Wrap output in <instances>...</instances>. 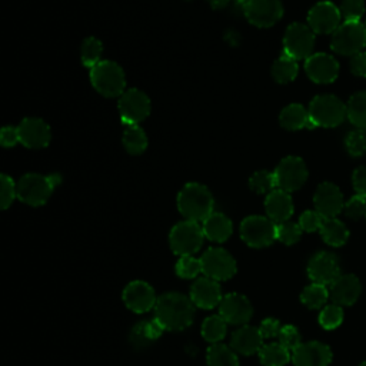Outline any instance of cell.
I'll list each match as a JSON object with an SVG mask.
<instances>
[{"label": "cell", "mask_w": 366, "mask_h": 366, "mask_svg": "<svg viewBox=\"0 0 366 366\" xmlns=\"http://www.w3.org/2000/svg\"><path fill=\"white\" fill-rule=\"evenodd\" d=\"M194 316V303L190 297L169 292L157 297L154 306V317L167 330H183L189 327Z\"/></svg>", "instance_id": "cell-1"}, {"label": "cell", "mask_w": 366, "mask_h": 366, "mask_svg": "<svg viewBox=\"0 0 366 366\" xmlns=\"http://www.w3.org/2000/svg\"><path fill=\"white\" fill-rule=\"evenodd\" d=\"M177 209L186 220L203 222L213 213V196L200 183H187L177 194Z\"/></svg>", "instance_id": "cell-2"}, {"label": "cell", "mask_w": 366, "mask_h": 366, "mask_svg": "<svg viewBox=\"0 0 366 366\" xmlns=\"http://www.w3.org/2000/svg\"><path fill=\"white\" fill-rule=\"evenodd\" d=\"M61 182V176L54 173L43 176L39 173H27L19 179L17 197L30 206H41L51 196L54 187Z\"/></svg>", "instance_id": "cell-3"}, {"label": "cell", "mask_w": 366, "mask_h": 366, "mask_svg": "<svg viewBox=\"0 0 366 366\" xmlns=\"http://www.w3.org/2000/svg\"><path fill=\"white\" fill-rule=\"evenodd\" d=\"M90 81L104 97H117L126 92L124 71L112 60H102L90 69Z\"/></svg>", "instance_id": "cell-4"}, {"label": "cell", "mask_w": 366, "mask_h": 366, "mask_svg": "<svg viewBox=\"0 0 366 366\" xmlns=\"http://www.w3.org/2000/svg\"><path fill=\"white\" fill-rule=\"evenodd\" d=\"M307 110L316 127H336L347 117L346 104L333 94L316 96Z\"/></svg>", "instance_id": "cell-5"}, {"label": "cell", "mask_w": 366, "mask_h": 366, "mask_svg": "<svg viewBox=\"0 0 366 366\" xmlns=\"http://www.w3.org/2000/svg\"><path fill=\"white\" fill-rule=\"evenodd\" d=\"M204 233L199 222L183 220L174 224L169 234L172 250L179 256H192L203 244Z\"/></svg>", "instance_id": "cell-6"}, {"label": "cell", "mask_w": 366, "mask_h": 366, "mask_svg": "<svg viewBox=\"0 0 366 366\" xmlns=\"http://www.w3.org/2000/svg\"><path fill=\"white\" fill-rule=\"evenodd\" d=\"M366 46V27L360 21H345L333 33L330 47L343 56H355Z\"/></svg>", "instance_id": "cell-7"}, {"label": "cell", "mask_w": 366, "mask_h": 366, "mask_svg": "<svg viewBox=\"0 0 366 366\" xmlns=\"http://www.w3.org/2000/svg\"><path fill=\"white\" fill-rule=\"evenodd\" d=\"M240 236L250 247H266L276 240V223L269 217L249 216L240 223Z\"/></svg>", "instance_id": "cell-8"}, {"label": "cell", "mask_w": 366, "mask_h": 366, "mask_svg": "<svg viewBox=\"0 0 366 366\" xmlns=\"http://www.w3.org/2000/svg\"><path fill=\"white\" fill-rule=\"evenodd\" d=\"M315 47V31L303 23H292L283 36V53L296 60L312 56Z\"/></svg>", "instance_id": "cell-9"}, {"label": "cell", "mask_w": 366, "mask_h": 366, "mask_svg": "<svg viewBox=\"0 0 366 366\" xmlns=\"http://www.w3.org/2000/svg\"><path fill=\"white\" fill-rule=\"evenodd\" d=\"M276 189L287 193L300 189L307 179V169L305 162L296 156H287L274 169Z\"/></svg>", "instance_id": "cell-10"}, {"label": "cell", "mask_w": 366, "mask_h": 366, "mask_svg": "<svg viewBox=\"0 0 366 366\" xmlns=\"http://www.w3.org/2000/svg\"><path fill=\"white\" fill-rule=\"evenodd\" d=\"M202 272L214 280H227L236 273L233 256L222 247H210L200 257Z\"/></svg>", "instance_id": "cell-11"}, {"label": "cell", "mask_w": 366, "mask_h": 366, "mask_svg": "<svg viewBox=\"0 0 366 366\" xmlns=\"http://www.w3.org/2000/svg\"><path fill=\"white\" fill-rule=\"evenodd\" d=\"M119 113L126 126L139 124L150 113V100L142 90L129 89L119 97Z\"/></svg>", "instance_id": "cell-12"}, {"label": "cell", "mask_w": 366, "mask_h": 366, "mask_svg": "<svg viewBox=\"0 0 366 366\" xmlns=\"http://www.w3.org/2000/svg\"><path fill=\"white\" fill-rule=\"evenodd\" d=\"M243 14L256 27H270L283 16L280 0H250L243 4Z\"/></svg>", "instance_id": "cell-13"}, {"label": "cell", "mask_w": 366, "mask_h": 366, "mask_svg": "<svg viewBox=\"0 0 366 366\" xmlns=\"http://www.w3.org/2000/svg\"><path fill=\"white\" fill-rule=\"evenodd\" d=\"M307 274L313 283L330 286L340 277L339 259L329 252H317L307 263Z\"/></svg>", "instance_id": "cell-14"}, {"label": "cell", "mask_w": 366, "mask_h": 366, "mask_svg": "<svg viewBox=\"0 0 366 366\" xmlns=\"http://www.w3.org/2000/svg\"><path fill=\"white\" fill-rule=\"evenodd\" d=\"M340 10L330 1L315 4L307 13V26L319 34L333 33L340 26Z\"/></svg>", "instance_id": "cell-15"}, {"label": "cell", "mask_w": 366, "mask_h": 366, "mask_svg": "<svg viewBox=\"0 0 366 366\" xmlns=\"http://www.w3.org/2000/svg\"><path fill=\"white\" fill-rule=\"evenodd\" d=\"M123 302L130 310L136 313H144L150 309H154L157 297L154 289L149 283L143 280H134L124 287Z\"/></svg>", "instance_id": "cell-16"}, {"label": "cell", "mask_w": 366, "mask_h": 366, "mask_svg": "<svg viewBox=\"0 0 366 366\" xmlns=\"http://www.w3.org/2000/svg\"><path fill=\"white\" fill-rule=\"evenodd\" d=\"M313 203L316 210L325 219L336 217L345 207V200L340 189L329 182H325L317 186L313 196Z\"/></svg>", "instance_id": "cell-17"}, {"label": "cell", "mask_w": 366, "mask_h": 366, "mask_svg": "<svg viewBox=\"0 0 366 366\" xmlns=\"http://www.w3.org/2000/svg\"><path fill=\"white\" fill-rule=\"evenodd\" d=\"M305 70L315 83H332L339 74V63L327 53H313L305 61Z\"/></svg>", "instance_id": "cell-18"}, {"label": "cell", "mask_w": 366, "mask_h": 366, "mask_svg": "<svg viewBox=\"0 0 366 366\" xmlns=\"http://www.w3.org/2000/svg\"><path fill=\"white\" fill-rule=\"evenodd\" d=\"M219 315L230 325H246L253 315V309L246 296L229 293L223 296L219 305Z\"/></svg>", "instance_id": "cell-19"}, {"label": "cell", "mask_w": 366, "mask_h": 366, "mask_svg": "<svg viewBox=\"0 0 366 366\" xmlns=\"http://www.w3.org/2000/svg\"><path fill=\"white\" fill-rule=\"evenodd\" d=\"M20 143L29 149H41L50 143L51 132L46 122L37 117H26L17 126Z\"/></svg>", "instance_id": "cell-20"}, {"label": "cell", "mask_w": 366, "mask_h": 366, "mask_svg": "<svg viewBox=\"0 0 366 366\" xmlns=\"http://www.w3.org/2000/svg\"><path fill=\"white\" fill-rule=\"evenodd\" d=\"M295 366H327L332 362V350L320 342L300 343L292 352Z\"/></svg>", "instance_id": "cell-21"}, {"label": "cell", "mask_w": 366, "mask_h": 366, "mask_svg": "<svg viewBox=\"0 0 366 366\" xmlns=\"http://www.w3.org/2000/svg\"><path fill=\"white\" fill-rule=\"evenodd\" d=\"M190 299L194 306L202 309H213L220 305L223 296L217 280L210 277H199L190 287Z\"/></svg>", "instance_id": "cell-22"}, {"label": "cell", "mask_w": 366, "mask_h": 366, "mask_svg": "<svg viewBox=\"0 0 366 366\" xmlns=\"http://www.w3.org/2000/svg\"><path fill=\"white\" fill-rule=\"evenodd\" d=\"M362 286L356 276L353 274H340L329 287V296L335 305L350 306L360 296Z\"/></svg>", "instance_id": "cell-23"}, {"label": "cell", "mask_w": 366, "mask_h": 366, "mask_svg": "<svg viewBox=\"0 0 366 366\" xmlns=\"http://www.w3.org/2000/svg\"><path fill=\"white\" fill-rule=\"evenodd\" d=\"M264 209L267 217L277 224L290 219V216L293 214V202L287 192L274 189L267 193L264 200Z\"/></svg>", "instance_id": "cell-24"}, {"label": "cell", "mask_w": 366, "mask_h": 366, "mask_svg": "<svg viewBox=\"0 0 366 366\" xmlns=\"http://www.w3.org/2000/svg\"><path fill=\"white\" fill-rule=\"evenodd\" d=\"M263 336L259 330V327L243 325L237 330L233 332L230 345L232 349L240 355H253L259 353V350L263 346Z\"/></svg>", "instance_id": "cell-25"}, {"label": "cell", "mask_w": 366, "mask_h": 366, "mask_svg": "<svg viewBox=\"0 0 366 366\" xmlns=\"http://www.w3.org/2000/svg\"><path fill=\"white\" fill-rule=\"evenodd\" d=\"M279 122L282 127L286 130H300V129H315L316 124L312 122L309 116V110L302 104L292 103L286 106L279 116Z\"/></svg>", "instance_id": "cell-26"}, {"label": "cell", "mask_w": 366, "mask_h": 366, "mask_svg": "<svg viewBox=\"0 0 366 366\" xmlns=\"http://www.w3.org/2000/svg\"><path fill=\"white\" fill-rule=\"evenodd\" d=\"M202 229H203L204 237H207L212 242L222 243L230 237L233 226L230 219L226 214L213 212L206 220H203Z\"/></svg>", "instance_id": "cell-27"}, {"label": "cell", "mask_w": 366, "mask_h": 366, "mask_svg": "<svg viewBox=\"0 0 366 366\" xmlns=\"http://www.w3.org/2000/svg\"><path fill=\"white\" fill-rule=\"evenodd\" d=\"M320 234L322 239L335 247H339L342 244L346 243V240L349 239V230L345 226L343 222H340L336 217H330V219H325L322 227H320Z\"/></svg>", "instance_id": "cell-28"}, {"label": "cell", "mask_w": 366, "mask_h": 366, "mask_svg": "<svg viewBox=\"0 0 366 366\" xmlns=\"http://www.w3.org/2000/svg\"><path fill=\"white\" fill-rule=\"evenodd\" d=\"M257 355L264 366H285L292 359L290 350L282 346L279 342L263 345Z\"/></svg>", "instance_id": "cell-29"}, {"label": "cell", "mask_w": 366, "mask_h": 366, "mask_svg": "<svg viewBox=\"0 0 366 366\" xmlns=\"http://www.w3.org/2000/svg\"><path fill=\"white\" fill-rule=\"evenodd\" d=\"M299 66L297 60L290 57L289 54L283 53L272 66V77L277 83H290L297 76Z\"/></svg>", "instance_id": "cell-30"}, {"label": "cell", "mask_w": 366, "mask_h": 366, "mask_svg": "<svg viewBox=\"0 0 366 366\" xmlns=\"http://www.w3.org/2000/svg\"><path fill=\"white\" fill-rule=\"evenodd\" d=\"M347 119L357 129L366 130V90L355 93L346 104Z\"/></svg>", "instance_id": "cell-31"}, {"label": "cell", "mask_w": 366, "mask_h": 366, "mask_svg": "<svg viewBox=\"0 0 366 366\" xmlns=\"http://www.w3.org/2000/svg\"><path fill=\"white\" fill-rule=\"evenodd\" d=\"M207 366H239L236 352L222 343H213L206 353Z\"/></svg>", "instance_id": "cell-32"}, {"label": "cell", "mask_w": 366, "mask_h": 366, "mask_svg": "<svg viewBox=\"0 0 366 366\" xmlns=\"http://www.w3.org/2000/svg\"><path fill=\"white\" fill-rule=\"evenodd\" d=\"M123 146L130 154H142L147 147V137L139 124H129L123 132Z\"/></svg>", "instance_id": "cell-33"}, {"label": "cell", "mask_w": 366, "mask_h": 366, "mask_svg": "<svg viewBox=\"0 0 366 366\" xmlns=\"http://www.w3.org/2000/svg\"><path fill=\"white\" fill-rule=\"evenodd\" d=\"M227 322L220 315H213L202 323V336L210 343H217L226 336Z\"/></svg>", "instance_id": "cell-34"}, {"label": "cell", "mask_w": 366, "mask_h": 366, "mask_svg": "<svg viewBox=\"0 0 366 366\" xmlns=\"http://www.w3.org/2000/svg\"><path fill=\"white\" fill-rule=\"evenodd\" d=\"M329 290L325 285H319V283H312L309 286H306L303 289V292L300 293V300L305 306H307L309 309H319L322 307L326 300L329 299Z\"/></svg>", "instance_id": "cell-35"}, {"label": "cell", "mask_w": 366, "mask_h": 366, "mask_svg": "<svg viewBox=\"0 0 366 366\" xmlns=\"http://www.w3.org/2000/svg\"><path fill=\"white\" fill-rule=\"evenodd\" d=\"M103 51V44L96 37H87L81 44V63L86 67L93 69L97 63H100V56Z\"/></svg>", "instance_id": "cell-36"}, {"label": "cell", "mask_w": 366, "mask_h": 366, "mask_svg": "<svg viewBox=\"0 0 366 366\" xmlns=\"http://www.w3.org/2000/svg\"><path fill=\"white\" fill-rule=\"evenodd\" d=\"M345 147L347 153L353 157H360L366 154V130L355 129L349 132L345 137Z\"/></svg>", "instance_id": "cell-37"}, {"label": "cell", "mask_w": 366, "mask_h": 366, "mask_svg": "<svg viewBox=\"0 0 366 366\" xmlns=\"http://www.w3.org/2000/svg\"><path fill=\"white\" fill-rule=\"evenodd\" d=\"M249 186L256 193H270L276 189L274 173L267 170H259L250 176Z\"/></svg>", "instance_id": "cell-38"}, {"label": "cell", "mask_w": 366, "mask_h": 366, "mask_svg": "<svg viewBox=\"0 0 366 366\" xmlns=\"http://www.w3.org/2000/svg\"><path fill=\"white\" fill-rule=\"evenodd\" d=\"M174 270L179 277L194 279L202 272L200 259H196L193 254L192 256H180V259L176 263Z\"/></svg>", "instance_id": "cell-39"}, {"label": "cell", "mask_w": 366, "mask_h": 366, "mask_svg": "<svg viewBox=\"0 0 366 366\" xmlns=\"http://www.w3.org/2000/svg\"><path fill=\"white\" fill-rule=\"evenodd\" d=\"M302 227L299 223L293 222H283L276 224V240L285 243V244H293L296 243L302 236Z\"/></svg>", "instance_id": "cell-40"}, {"label": "cell", "mask_w": 366, "mask_h": 366, "mask_svg": "<svg viewBox=\"0 0 366 366\" xmlns=\"http://www.w3.org/2000/svg\"><path fill=\"white\" fill-rule=\"evenodd\" d=\"M343 320V310L339 305H327L319 315V323L325 329H336Z\"/></svg>", "instance_id": "cell-41"}, {"label": "cell", "mask_w": 366, "mask_h": 366, "mask_svg": "<svg viewBox=\"0 0 366 366\" xmlns=\"http://www.w3.org/2000/svg\"><path fill=\"white\" fill-rule=\"evenodd\" d=\"M340 14L345 21H360V17L365 14V1L363 0H342Z\"/></svg>", "instance_id": "cell-42"}, {"label": "cell", "mask_w": 366, "mask_h": 366, "mask_svg": "<svg viewBox=\"0 0 366 366\" xmlns=\"http://www.w3.org/2000/svg\"><path fill=\"white\" fill-rule=\"evenodd\" d=\"M14 197H17V186L13 179L7 174L0 176V206L1 209H7Z\"/></svg>", "instance_id": "cell-43"}, {"label": "cell", "mask_w": 366, "mask_h": 366, "mask_svg": "<svg viewBox=\"0 0 366 366\" xmlns=\"http://www.w3.org/2000/svg\"><path fill=\"white\" fill-rule=\"evenodd\" d=\"M279 343L282 346H285L286 349H289L290 352H293L302 342H300V333L299 330L292 326V325H286V326H282L279 335Z\"/></svg>", "instance_id": "cell-44"}, {"label": "cell", "mask_w": 366, "mask_h": 366, "mask_svg": "<svg viewBox=\"0 0 366 366\" xmlns=\"http://www.w3.org/2000/svg\"><path fill=\"white\" fill-rule=\"evenodd\" d=\"M343 212L347 217H350L353 220H357V219L366 216V199L359 194L352 196L347 202H345Z\"/></svg>", "instance_id": "cell-45"}, {"label": "cell", "mask_w": 366, "mask_h": 366, "mask_svg": "<svg viewBox=\"0 0 366 366\" xmlns=\"http://www.w3.org/2000/svg\"><path fill=\"white\" fill-rule=\"evenodd\" d=\"M325 217L317 210H306L299 217V226L303 232H315L320 230Z\"/></svg>", "instance_id": "cell-46"}, {"label": "cell", "mask_w": 366, "mask_h": 366, "mask_svg": "<svg viewBox=\"0 0 366 366\" xmlns=\"http://www.w3.org/2000/svg\"><path fill=\"white\" fill-rule=\"evenodd\" d=\"M130 343L136 347V349H142L146 347L147 345L152 343V340L147 337L146 330H144V322H139L137 325L133 326L132 332H130Z\"/></svg>", "instance_id": "cell-47"}, {"label": "cell", "mask_w": 366, "mask_h": 366, "mask_svg": "<svg viewBox=\"0 0 366 366\" xmlns=\"http://www.w3.org/2000/svg\"><path fill=\"white\" fill-rule=\"evenodd\" d=\"M20 142L19 129L14 126H4L0 132V143L3 147H13Z\"/></svg>", "instance_id": "cell-48"}, {"label": "cell", "mask_w": 366, "mask_h": 366, "mask_svg": "<svg viewBox=\"0 0 366 366\" xmlns=\"http://www.w3.org/2000/svg\"><path fill=\"white\" fill-rule=\"evenodd\" d=\"M353 187L356 194L366 199V166H359L352 176Z\"/></svg>", "instance_id": "cell-49"}, {"label": "cell", "mask_w": 366, "mask_h": 366, "mask_svg": "<svg viewBox=\"0 0 366 366\" xmlns=\"http://www.w3.org/2000/svg\"><path fill=\"white\" fill-rule=\"evenodd\" d=\"M350 71L355 76L366 77V51H360L350 59Z\"/></svg>", "instance_id": "cell-50"}, {"label": "cell", "mask_w": 366, "mask_h": 366, "mask_svg": "<svg viewBox=\"0 0 366 366\" xmlns=\"http://www.w3.org/2000/svg\"><path fill=\"white\" fill-rule=\"evenodd\" d=\"M282 326L279 323L277 319H273V317H269V319H264L260 326H259V330L262 333L263 337H273V336H277L279 332H280Z\"/></svg>", "instance_id": "cell-51"}, {"label": "cell", "mask_w": 366, "mask_h": 366, "mask_svg": "<svg viewBox=\"0 0 366 366\" xmlns=\"http://www.w3.org/2000/svg\"><path fill=\"white\" fill-rule=\"evenodd\" d=\"M209 4L213 7V9H223L227 6L229 0H207Z\"/></svg>", "instance_id": "cell-52"}, {"label": "cell", "mask_w": 366, "mask_h": 366, "mask_svg": "<svg viewBox=\"0 0 366 366\" xmlns=\"http://www.w3.org/2000/svg\"><path fill=\"white\" fill-rule=\"evenodd\" d=\"M236 3H239V4H246L247 1H250V0H234Z\"/></svg>", "instance_id": "cell-53"}, {"label": "cell", "mask_w": 366, "mask_h": 366, "mask_svg": "<svg viewBox=\"0 0 366 366\" xmlns=\"http://www.w3.org/2000/svg\"><path fill=\"white\" fill-rule=\"evenodd\" d=\"M360 366H366V362H363V363H362V365H360Z\"/></svg>", "instance_id": "cell-54"}, {"label": "cell", "mask_w": 366, "mask_h": 366, "mask_svg": "<svg viewBox=\"0 0 366 366\" xmlns=\"http://www.w3.org/2000/svg\"><path fill=\"white\" fill-rule=\"evenodd\" d=\"M365 27H366V23H365Z\"/></svg>", "instance_id": "cell-55"}]
</instances>
